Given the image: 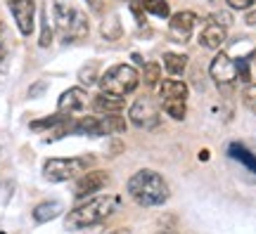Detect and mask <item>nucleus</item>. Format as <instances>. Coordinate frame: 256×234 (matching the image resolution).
Masks as SVG:
<instances>
[{
	"instance_id": "obj_1",
	"label": "nucleus",
	"mask_w": 256,
	"mask_h": 234,
	"mask_svg": "<svg viewBox=\"0 0 256 234\" xmlns=\"http://www.w3.org/2000/svg\"><path fill=\"white\" fill-rule=\"evenodd\" d=\"M126 192L138 206L145 208L164 206L171 197V187L164 180V175H159L156 171H150V168H140L138 173H133L128 178Z\"/></svg>"
},
{
	"instance_id": "obj_2",
	"label": "nucleus",
	"mask_w": 256,
	"mask_h": 234,
	"mask_svg": "<svg viewBox=\"0 0 256 234\" xmlns=\"http://www.w3.org/2000/svg\"><path fill=\"white\" fill-rule=\"evenodd\" d=\"M119 204H121L119 197H114V194H95V197H88L66 213L64 225H66V230H86V227L100 225V223H104L119 208Z\"/></svg>"
},
{
	"instance_id": "obj_3",
	"label": "nucleus",
	"mask_w": 256,
	"mask_h": 234,
	"mask_svg": "<svg viewBox=\"0 0 256 234\" xmlns=\"http://www.w3.org/2000/svg\"><path fill=\"white\" fill-rule=\"evenodd\" d=\"M52 21H55V31L64 45L81 43L90 31L88 14L69 0H55L52 2Z\"/></svg>"
},
{
	"instance_id": "obj_4",
	"label": "nucleus",
	"mask_w": 256,
	"mask_h": 234,
	"mask_svg": "<svg viewBox=\"0 0 256 234\" xmlns=\"http://www.w3.org/2000/svg\"><path fill=\"white\" fill-rule=\"evenodd\" d=\"M100 90L114 97H126L130 92H136L140 83V73L130 64H114L100 76Z\"/></svg>"
},
{
	"instance_id": "obj_5",
	"label": "nucleus",
	"mask_w": 256,
	"mask_h": 234,
	"mask_svg": "<svg viewBox=\"0 0 256 234\" xmlns=\"http://www.w3.org/2000/svg\"><path fill=\"white\" fill-rule=\"evenodd\" d=\"M92 156H69V159H48L43 163V178L48 182H69L92 166Z\"/></svg>"
},
{
	"instance_id": "obj_6",
	"label": "nucleus",
	"mask_w": 256,
	"mask_h": 234,
	"mask_svg": "<svg viewBox=\"0 0 256 234\" xmlns=\"http://www.w3.org/2000/svg\"><path fill=\"white\" fill-rule=\"evenodd\" d=\"M128 118L133 126L142 130H156L162 126V109L150 95H142L128 107Z\"/></svg>"
},
{
	"instance_id": "obj_7",
	"label": "nucleus",
	"mask_w": 256,
	"mask_h": 234,
	"mask_svg": "<svg viewBox=\"0 0 256 234\" xmlns=\"http://www.w3.org/2000/svg\"><path fill=\"white\" fill-rule=\"evenodd\" d=\"M209 73L218 88H230L238 83V59H232L228 52H218L211 59Z\"/></svg>"
},
{
	"instance_id": "obj_8",
	"label": "nucleus",
	"mask_w": 256,
	"mask_h": 234,
	"mask_svg": "<svg viewBox=\"0 0 256 234\" xmlns=\"http://www.w3.org/2000/svg\"><path fill=\"white\" fill-rule=\"evenodd\" d=\"M8 9L14 24H17L19 33L26 38L34 33V21H36V0H5Z\"/></svg>"
},
{
	"instance_id": "obj_9",
	"label": "nucleus",
	"mask_w": 256,
	"mask_h": 234,
	"mask_svg": "<svg viewBox=\"0 0 256 234\" xmlns=\"http://www.w3.org/2000/svg\"><path fill=\"white\" fill-rule=\"evenodd\" d=\"M110 185V173L107 171H86L78 175L76 180V187H74V197L83 201L88 197H95L102 187Z\"/></svg>"
},
{
	"instance_id": "obj_10",
	"label": "nucleus",
	"mask_w": 256,
	"mask_h": 234,
	"mask_svg": "<svg viewBox=\"0 0 256 234\" xmlns=\"http://www.w3.org/2000/svg\"><path fill=\"white\" fill-rule=\"evenodd\" d=\"M194 26H197V14L190 12V9H180V12H176V14L168 17V31H171V36H174L176 40H180V43L190 40Z\"/></svg>"
},
{
	"instance_id": "obj_11",
	"label": "nucleus",
	"mask_w": 256,
	"mask_h": 234,
	"mask_svg": "<svg viewBox=\"0 0 256 234\" xmlns=\"http://www.w3.org/2000/svg\"><path fill=\"white\" fill-rule=\"evenodd\" d=\"M86 107H88V95H86L83 88H69L57 99V111H62L66 116H72L76 111H83Z\"/></svg>"
},
{
	"instance_id": "obj_12",
	"label": "nucleus",
	"mask_w": 256,
	"mask_h": 234,
	"mask_svg": "<svg viewBox=\"0 0 256 234\" xmlns=\"http://www.w3.org/2000/svg\"><path fill=\"white\" fill-rule=\"evenodd\" d=\"M159 99H162V104L164 102H188V85H185L180 78H162L159 81Z\"/></svg>"
},
{
	"instance_id": "obj_13",
	"label": "nucleus",
	"mask_w": 256,
	"mask_h": 234,
	"mask_svg": "<svg viewBox=\"0 0 256 234\" xmlns=\"http://www.w3.org/2000/svg\"><path fill=\"white\" fill-rule=\"evenodd\" d=\"M226 38H228V26H223V24L211 19V21H206V26L202 28L200 45L206 47V50H218L226 43Z\"/></svg>"
},
{
	"instance_id": "obj_14",
	"label": "nucleus",
	"mask_w": 256,
	"mask_h": 234,
	"mask_svg": "<svg viewBox=\"0 0 256 234\" xmlns=\"http://www.w3.org/2000/svg\"><path fill=\"white\" fill-rule=\"evenodd\" d=\"M98 116V114H95ZM126 118L121 114H107V116H98L95 121V133L92 137H102V135H116V133H124L126 130Z\"/></svg>"
},
{
	"instance_id": "obj_15",
	"label": "nucleus",
	"mask_w": 256,
	"mask_h": 234,
	"mask_svg": "<svg viewBox=\"0 0 256 234\" xmlns=\"http://www.w3.org/2000/svg\"><path fill=\"white\" fill-rule=\"evenodd\" d=\"M124 109V97H114L107 92H100L98 97L92 99V111L98 116H107V114H121Z\"/></svg>"
},
{
	"instance_id": "obj_16",
	"label": "nucleus",
	"mask_w": 256,
	"mask_h": 234,
	"mask_svg": "<svg viewBox=\"0 0 256 234\" xmlns=\"http://www.w3.org/2000/svg\"><path fill=\"white\" fill-rule=\"evenodd\" d=\"M57 216H62V204L60 201H43L34 206V220L36 223H50Z\"/></svg>"
},
{
	"instance_id": "obj_17",
	"label": "nucleus",
	"mask_w": 256,
	"mask_h": 234,
	"mask_svg": "<svg viewBox=\"0 0 256 234\" xmlns=\"http://www.w3.org/2000/svg\"><path fill=\"white\" fill-rule=\"evenodd\" d=\"M228 154L235 159V161H240L247 171H252V173H256V156L252 152H249L247 147H242V144H238V142H232L228 147Z\"/></svg>"
},
{
	"instance_id": "obj_18",
	"label": "nucleus",
	"mask_w": 256,
	"mask_h": 234,
	"mask_svg": "<svg viewBox=\"0 0 256 234\" xmlns=\"http://www.w3.org/2000/svg\"><path fill=\"white\" fill-rule=\"evenodd\" d=\"M164 69L174 78L183 76L185 69H188V57L185 54H178V52H164Z\"/></svg>"
},
{
	"instance_id": "obj_19",
	"label": "nucleus",
	"mask_w": 256,
	"mask_h": 234,
	"mask_svg": "<svg viewBox=\"0 0 256 234\" xmlns=\"http://www.w3.org/2000/svg\"><path fill=\"white\" fill-rule=\"evenodd\" d=\"M140 5H142V9H145L147 14H152V17H159V19L171 17V7H168L166 0H140Z\"/></svg>"
},
{
	"instance_id": "obj_20",
	"label": "nucleus",
	"mask_w": 256,
	"mask_h": 234,
	"mask_svg": "<svg viewBox=\"0 0 256 234\" xmlns=\"http://www.w3.org/2000/svg\"><path fill=\"white\" fill-rule=\"evenodd\" d=\"M100 31H102V38H104V40H119L121 33H124L121 21H119L116 14H110V17L104 19V21H102V26H100Z\"/></svg>"
},
{
	"instance_id": "obj_21",
	"label": "nucleus",
	"mask_w": 256,
	"mask_h": 234,
	"mask_svg": "<svg viewBox=\"0 0 256 234\" xmlns=\"http://www.w3.org/2000/svg\"><path fill=\"white\" fill-rule=\"evenodd\" d=\"M10 69V36L5 21H0V73H8Z\"/></svg>"
},
{
	"instance_id": "obj_22",
	"label": "nucleus",
	"mask_w": 256,
	"mask_h": 234,
	"mask_svg": "<svg viewBox=\"0 0 256 234\" xmlns=\"http://www.w3.org/2000/svg\"><path fill=\"white\" fill-rule=\"evenodd\" d=\"M69 121V116L66 114H62V111H57L55 116H48V118H40V121H34L31 123V130H57L60 126H64Z\"/></svg>"
},
{
	"instance_id": "obj_23",
	"label": "nucleus",
	"mask_w": 256,
	"mask_h": 234,
	"mask_svg": "<svg viewBox=\"0 0 256 234\" xmlns=\"http://www.w3.org/2000/svg\"><path fill=\"white\" fill-rule=\"evenodd\" d=\"M142 78H145L147 85H159V81H162V66L156 62H147L142 66Z\"/></svg>"
},
{
	"instance_id": "obj_24",
	"label": "nucleus",
	"mask_w": 256,
	"mask_h": 234,
	"mask_svg": "<svg viewBox=\"0 0 256 234\" xmlns=\"http://www.w3.org/2000/svg\"><path fill=\"white\" fill-rule=\"evenodd\" d=\"M162 107H164L166 114L171 118H176V121H183V118L188 116V102H164Z\"/></svg>"
},
{
	"instance_id": "obj_25",
	"label": "nucleus",
	"mask_w": 256,
	"mask_h": 234,
	"mask_svg": "<svg viewBox=\"0 0 256 234\" xmlns=\"http://www.w3.org/2000/svg\"><path fill=\"white\" fill-rule=\"evenodd\" d=\"M40 38H38V45L40 47H48L52 43V28H50V19H48L46 9H43V14H40Z\"/></svg>"
},
{
	"instance_id": "obj_26",
	"label": "nucleus",
	"mask_w": 256,
	"mask_h": 234,
	"mask_svg": "<svg viewBox=\"0 0 256 234\" xmlns=\"http://www.w3.org/2000/svg\"><path fill=\"white\" fill-rule=\"evenodd\" d=\"M95 71H98V62L86 64V66L81 69V73H78V81H81L83 85H92V83H98L100 78L95 76Z\"/></svg>"
},
{
	"instance_id": "obj_27",
	"label": "nucleus",
	"mask_w": 256,
	"mask_h": 234,
	"mask_svg": "<svg viewBox=\"0 0 256 234\" xmlns=\"http://www.w3.org/2000/svg\"><path fill=\"white\" fill-rule=\"evenodd\" d=\"M242 102H244V107H247L252 114H256V83H249L247 88H244Z\"/></svg>"
},
{
	"instance_id": "obj_28",
	"label": "nucleus",
	"mask_w": 256,
	"mask_h": 234,
	"mask_svg": "<svg viewBox=\"0 0 256 234\" xmlns=\"http://www.w3.org/2000/svg\"><path fill=\"white\" fill-rule=\"evenodd\" d=\"M228 5L232 9H249L252 5H256V0H228Z\"/></svg>"
},
{
	"instance_id": "obj_29",
	"label": "nucleus",
	"mask_w": 256,
	"mask_h": 234,
	"mask_svg": "<svg viewBox=\"0 0 256 234\" xmlns=\"http://www.w3.org/2000/svg\"><path fill=\"white\" fill-rule=\"evenodd\" d=\"M247 24H249V26H256V9L247 14Z\"/></svg>"
},
{
	"instance_id": "obj_30",
	"label": "nucleus",
	"mask_w": 256,
	"mask_h": 234,
	"mask_svg": "<svg viewBox=\"0 0 256 234\" xmlns=\"http://www.w3.org/2000/svg\"><path fill=\"white\" fill-rule=\"evenodd\" d=\"M156 234H176V232H171V230H164V232H156Z\"/></svg>"
},
{
	"instance_id": "obj_31",
	"label": "nucleus",
	"mask_w": 256,
	"mask_h": 234,
	"mask_svg": "<svg viewBox=\"0 0 256 234\" xmlns=\"http://www.w3.org/2000/svg\"><path fill=\"white\" fill-rule=\"evenodd\" d=\"M254 69H256V52H254Z\"/></svg>"
}]
</instances>
